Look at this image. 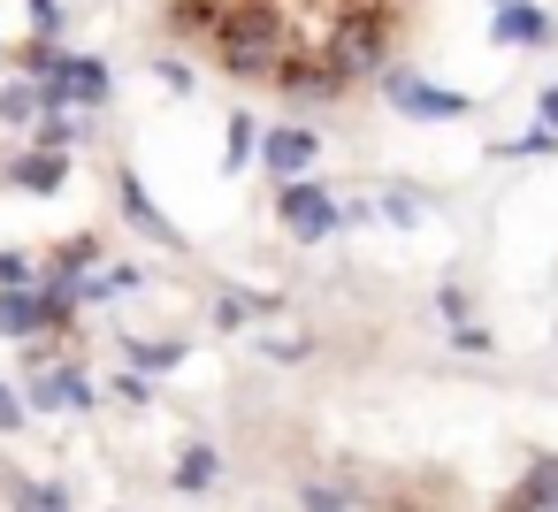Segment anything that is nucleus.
I'll return each instance as SVG.
<instances>
[{"instance_id":"19","label":"nucleus","mask_w":558,"mask_h":512,"mask_svg":"<svg viewBox=\"0 0 558 512\" xmlns=\"http://www.w3.org/2000/svg\"><path fill=\"white\" fill-rule=\"evenodd\" d=\"M299 504H306V512H344V489H306Z\"/></svg>"},{"instance_id":"21","label":"nucleus","mask_w":558,"mask_h":512,"mask_svg":"<svg viewBox=\"0 0 558 512\" xmlns=\"http://www.w3.org/2000/svg\"><path fill=\"white\" fill-rule=\"evenodd\" d=\"M383 207H390V222H405V230H413V222H421V207H413V199H405V192H390V199H383Z\"/></svg>"},{"instance_id":"14","label":"nucleus","mask_w":558,"mask_h":512,"mask_svg":"<svg viewBox=\"0 0 558 512\" xmlns=\"http://www.w3.org/2000/svg\"><path fill=\"white\" fill-rule=\"evenodd\" d=\"M9 497H16V512H70L54 489H39V481H9Z\"/></svg>"},{"instance_id":"8","label":"nucleus","mask_w":558,"mask_h":512,"mask_svg":"<svg viewBox=\"0 0 558 512\" xmlns=\"http://www.w3.org/2000/svg\"><path fill=\"white\" fill-rule=\"evenodd\" d=\"M123 215H131V222H138L146 237H161V245H177V230H169V215H161V207L146 199V184H138L131 169H123Z\"/></svg>"},{"instance_id":"10","label":"nucleus","mask_w":558,"mask_h":512,"mask_svg":"<svg viewBox=\"0 0 558 512\" xmlns=\"http://www.w3.org/2000/svg\"><path fill=\"white\" fill-rule=\"evenodd\" d=\"M215 24H222V0H177V9H169V32H177V39L215 32Z\"/></svg>"},{"instance_id":"25","label":"nucleus","mask_w":558,"mask_h":512,"mask_svg":"<svg viewBox=\"0 0 558 512\" xmlns=\"http://www.w3.org/2000/svg\"><path fill=\"white\" fill-rule=\"evenodd\" d=\"M489 9H505V0H489Z\"/></svg>"},{"instance_id":"12","label":"nucleus","mask_w":558,"mask_h":512,"mask_svg":"<svg viewBox=\"0 0 558 512\" xmlns=\"http://www.w3.org/2000/svg\"><path fill=\"white\" fill-rule=\"evenodd\" d=\"M177 481H184V489H207V481H215V451H207V443H192V451L177 459Z\"/></svg>"},{"instance_id":"11","label":"nucleus","mask_w":558,"mask_h":512,"mask_svg":"<svg viewBox=\"0 0 558 512\" xmlns=\"http://www.w3.org/2000/svg\"><path fill=\"white\" fill-rule=\"evenodd\" d=\"M77 138H85V115H70V108H47V115H39V146H47V154H62V146H77Z\"/></svg>"},{"instance_id":"24","label":"nucleus","mask_w":558,"mask_h":512,"mask_svg":"<svg viewBox=\"0 0 558 512\" xmlns=\"http://www.w3.org/2000/svg\"><path fill=\"white\" fill-rule=\"evenodd\" d=\"M543 123H550V131H558V85H550V93H543Z\"/></svg>"},{"instance_id":"7","label":"nucleus","mask_w":558,"mask_h":512,"mask_svg":"<svg viewBox=\"0 0 558 512\" xmlns=\"http://www.w3.org/2000/svg\"><path fill=\"white\" fill-rule=\"evenodd\" d=\"M32 329H47V306L24 298V283H0V337H32Z\"/></svg>"},{"instance_id":"3","label":"nucleus","mask_w":558,"mask_h":512,"mask_svg":"<svg viewBox=\"0 0 558 512\" xmlns=\"http://www.w3.org/2000/svg\"><path fill=\"white\" fill-rule=\"evenodd\" d=\"M276 85H283V100H291V108H329V100H337L352 77H344L337 62H322V70H306V62H283V70H276Z\"/></svg>"},{"instance_id":"9","label":"nucleus","mask_w":558,"mask_h":512,"mask_svg":"<svg viewBox=\"0 0 558 512\" xmlns=\"http://www.w3.org/2000/svg\"><path fill=\"white\" fill-rule=\"evenodd\" d=\"M9 176H16V184H24V192H54V184H62V176H70V161H62V154H47V146H39V154H24V161H16V169H9Z\"/></svg>"},{"instance_id":"23","label":"nucleus","mask_w":558,"mask_h":512,"mask_svg":"<svg viewBox=\"0 0 558 512\" xmlns=\"http://www.w3.org/2000/svg\"><path fill=\"white\" fill-rule=\"evenodd\" d=\"M436 306H444V321H459V314H466V291H459V283H444V291H436Z\"/></svg>"},{"instance_id":"13","label":"nucleus","mask_w":558,"mask_h":512,"mask_svg":"<svg viewBox=\"0 0 558 512\" xmlns=\"http://www.w3.org/2000/svg\"><path fill=\"white\" fill-rule=\"evenodd\" d=\"M47 108V93H32V85H9V93H0V115H9V123H32Z\"/></svg>"},{"instance_id":"15","label":"nucleus","mask_w":558,"mask_h":512,"mask_svg":"<svg viewBox=\"0 0 558 512\" xmlns=\"http://www.w3.org/2000/svg\"><path fill=\"white\" fill-rule=\"evenodd\" d=\"M184 344H131V367H177Z\"/></svg>"},{"instance_id":"2","label":"nucleus","mask_w":558,"mask_h":512,"mask_svg":"<svg viewBox=\"0 0 558 512\" xmlns=\"http://www.w3.org/2000/svg\"><path fill=\"white\" fill-rule=\"evenodd\" d=\"M383 93L405 108V115H428V123H459L466 115V93H444V85H413L405 70H383Z\"/></svg>"},{"instance_id":"6","label":"nucleus","mask_w":558,"mask_h":512,"mask_svg":"<svg viewBox=\"0 0 558 512\" xmlns=\"http://www.w3.org/2000/svg\"><path fill=\"white\" fill-rule=\"evenodd\" d=\"M222 62H230V77H260V85H268V77L283 70V47H276V39H230Z\"/></svg>"},{"instance_id":"5","label":"nucleus","mask_w":558,"mask_h":512,"mask_svg":"<svg viewBox=\"0 0 558 512\" xmlns=\"http://www.w3.org/2000/svg\"><path fill=\"white\" fill-rule=\"evenodd\" d=\"M489 39L497 47H543L550 39V16L535 9V0H505V9L489 16Z\"/></svg>"},{"instance_id":"16","label":"nucleus","mask_w":558,"mask_h":512,"mask_svg":"<svg viewBox=\"0 0 558 512\" xmlns=\"http://www.w3.org/2000/svg\"><path fill=\"white\" fill-rule=\"evenodd\" d=\"M0 428H9V436H16V428H24V398H16V390H9V382H0Z\"/></svg>"},{"instance_id":"18","label":"nucleus","mask_w":558,"mask_h":512,"mask_svg":"<svg viewBox=\"0 0 558 512\" xmlns=\"http://www.w3.org/2000/svg\"><path fill=\"white\" fill-rule=\"evenodd\" d=\"M245 154H253V123H245V115H238V123H230V169H238V161H245Z\"/></svg>"},{"instance_id":"4","label":"nucleus","mask_w":558,"mask_h":512,"mask_svg":"<svg viewBox=\"0 0 558 512\" xmlns=\"http://www.w3.org/2000/svg\"><path fill=\"white\" fill-rule=\"evenodd\" d=\"M314 154H322V131H306V123H283V131H268V146H260V161H268L276 176H306Z\"/></svg>"},{"instance_id":"22","label":"nucleus","mask_w":558,"mask_h":512,"mask_svg":"<svg viewBox=\"0 0 558 512\" xmlns=\"http://www.w3.org/2000/svg\"><path fill=\"white\" fill-rule=\"evenodd\" d=\"M93 253H100V245H93V237H77V245H62V268H93Z\"/></svg>"},{"instance_id":"17","label":"nucleus","mask_w":558,"mask_h":512,"mask_svg":"<svg viewBox=\"0 0 558 512\" xmlns=\"http://www.w3.org/2000/svg\"><path fill=\"white\" fill-rule=\"evenodd\" d=\"M32 24H39V39H54L62 32V9H54V0H32Z\"/></svg>"},{"instance_id":"1","label":"nucleus","mask_w":558,"mask_h":512,"mask_svg":"<svg viewBox=\"0 0 558 512\" xmlns=\"http://www.w3.org/2000/svg\"><path fill=\"white\" fill-rule=\"evenodd\" d=\"M276 207H283V222H291V237H299V245H314V237H329V230H337V199H329L322 184H306V176H283Z\"/></svg>"},{"instance_id":"20","label":"nucleus","mask_w":558,"mask_h":512,"mask_svg":"<svg viewBox=\"0 0 558 512\" xmlns=\"http://www.w3.org/2000/svg\"><path fill=\"white\" fill-rule=\"evenodd\" d=\"M0 283H32V260L24 253H0Z\"/></svg>"}]
</instances>
